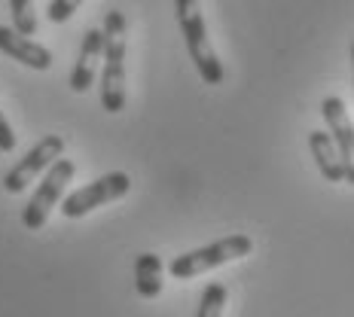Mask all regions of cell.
<instances>
[{
	"mask_svg": "<svg viewBox=\"0 0 354 317\" xmlns=\"http://www.w3.org/2000/svg\"><path fill=\"white\" fill-rule=\"evenodd\" d=\"M10 12H12V28L25 37L37 34V12H34V0H10Z\"/></svg>",
	"mask_w": 354,
	"mask_h": 317,
	"instance_id": "4fadbf2b",
	"label": "cell"
},
{
	"mask_svg": "<svg viewBox=\"0 0 354 317\" xmlns=\"http://www.w3.org/2000/svg\"><path fill=\"white\" fill-rule=\"evenodd\" d=\"M254 250V241L248 235H230V238H220L214 244H205L198 250H189V253H180L168 262V275L177 278V281H189V278H198L211 269H220L226 262H235L241 256H248Z\"/></svg>",
	"mask_w": 354,
	"mask_h": 317,
	"instance_id": "3957f363",
	"label": "cell"
},
{
	"mask_svg": "<svg viewBox=\"0 0 354 317\" xmlns=\"http://www.w3.org/2000/svg\"><path fill=\"white\" fill-rule=\"evenodd\" d=\"M125 52H129V21L120 10L104 19V77H101V107L107 113L125 110Z\"/></svg>",
	"mask_w": 354,
	"mask_h": 317,
	"instance_id": "6da1fadb",
	"label": "cell"
},
{
	"mask_svg": "<svg viewBox=\"0 0 354 317\" xmlns=\"http://www.w3.org/2000/svg\"><path fill=\"white\" fill-rule=\"evenodd\" d=\"M321 113H324V122H327V128H330V137L336 141L339 156H342L345 183H351L354 186V125H351L348 110H345L342 98L330 95V98H324Z\"/></svg>",
	"mask_w": 354,
	"mask_h": 317,
	"instance_id": "52a82bcc",
	"label": "cell"
},
{
	"mask_svg": "<svg viewBox=\"0 0 354 317\" xmlns=\"http://www.w3.org/2000/svg\"><path fill=\"white\" fill-rule=\"evenodd\" d=\"M129 189H131L129 174L125 171H110V174L101 177V180H95V183H88V186L77 189V193H71L62 202V208L58 211H62L68 220H80V217H86V213H92L95 208H104V204L122 198Z\"/></svg>",
	"mask_w": 354,
	"mask_h": 317,
	"instance_id": "5b68a950",
	"label": "cell"
},
{
	"mask_svg": "<svg viewBox=\"0 0 354 317\" xmlns=\"http://www.w3.org/2000/svg\"><path fill=\"white\" fill-rule=\"evenodd\" d=\"M174 10H177V21H180V34H183V43H187L189 61L196 64L198 77L208 86H220L223 83V64H220V58L208 40L202 3L198 0H174Z\"/></svg>",
	"mask_w": 354,
	"mask_h": 317,
	"instance_id": "7a4b0ae2",
	"label": "cell"
},
{
	"mask_svg": "<svg viewBox=\"0 0 354 317\" xmlns=\"http://www.w3.org/2000/svg\"><path fill=\"white\" fill-rule=\"evenodd\" d=\"M308 146H312V156L318 162V171L327 177L330 183H342L345 165L336 150V141L330 137V131H312V135H308Z\"/></svg>",
	"mask_w": 354,
	"mask_h": 317,
	"instance_id": "30bf717a",
	"label": "cell"
},
{
	"mask_svg": "<svg viewBox=\"0 0 354 317\" xmlns=\"http://www.w3.org/2000/svg\"><path fill=\"white\" fill-rule=\"evenodd\" d=\"M0 52L10 55L12 61L25 64V68H31V70L53 68V52H49L46 46H40L37 40H31V37L19 34L16 28H6V25H0Z\"/></svg>",
	"mask_w": 354,
	"mask_h": 317,
	"instance_id": "9c48e42d",
	"label": "cell"
},
{
	"mask_svg": "<svg viewBox=\"0 0 354 317\" xmlns=\"http://www.w3.org/2000/svg\"><path fill=\"white\" fill-rule=\"evenodd\" d=\"M226 287L223 284H208L202 290V302H198V311L196 317H223V308H226Z\"/></svg>",
	"mask_w": 354,
	"mask_h": 317,
	"instance_id": "7c38bea8",
	"label": "cell"
},
{
	"mask_svg": "<svg viewBox=\"0 0 354 317\" xmlns=\"http://www.w3.org/2000/svg\"><path fill=\"white\" fill-rule=\"evenodd\" d=\"M135 290L144 299H156L162 293V260L156 253H141L135 260Z\"/></svg>",
	"mask_w": 354,
	"mask_h": 317,
	"instance_id": "8fae6325",
	"label": "cell"
},
{
	"mask_svg": "<svg viewBox=\"0 0 354 317\" xmlns=\"http://www.w3.org/2000/svg\"><path fill=\"white\" fill-rule=\"evenodd\" d=\"M104 61V28H88L83 34V46H80V55H77V64L71 70V79L68 86L73 88L77 95H83L92 88L95 83V73H98V64Z\"/></svg>",
	"mask_w": 354,
	"mask_h": 317,
	"instance_id": "ba28073f",
	"label": "cell"
},
{
	"mask_svg": "<svg viewBox=\"0 0 354 317\" xmlns=\"http://www.w3.org/2000/svg\"><path fill=\"white\" fill-rule=\"evenodd\" d=\"M62 156H64V137L62 135H46L25 159H19L16 165L6 171V177H3L6 193H21L28 183H34L43 171H49Z\"/></svg>",
	"mask_w": 354,
	"mask_h": 317,
	"instance_id": "8992f818",
	"label": "cell"
},
{
	"mask_svg": "<svg viewBox=\"0 0 354 317\" xmlns=\"http://www.w3.org/2000/svg\"><path fill=\"white\" fill-rule=\"evenodd\" d=\"M16 150V135H12V125L6 122V116L0 113V153H12Z\"/></svg>",
	"mask_w": 354,
	"mask_h": 317,
	"instance_id": "9a60e30c",
	"label": "cell"
},
{
	"mask_svg": "<svg viewBox=\"0 0 354 317\" xmlns=\"http://www.w3.org/2000/svg\"><path fill=\"white\" fill-rule=\"evenodd\" d=\"M351 68H354V43H351Z\"/></svg>",
	"mask_w": 354,
	"mask_h": 317,
	"instance_id": "2e32d148",
	"label": "cell"
},
{
	"mask_svg": "<svg viewBox=\"0 0 354 317\" xmlns=\"http://www.w3.org/2000/svg\"><path fill=\"white\" fill-rule=\"evenodd\" d=\"M83 3H86V0H53V3H49V10H46V16H49V21L62 25V21H68Z\"/></svg>",
	"mask_w": 354,
	"mask_h": 317,
	"instance_id": "5bb4252c",
	"label": "cell"
},
{
	"mask_svg": "<svg viewBox=\"0 0 354 317\" xmlns=\"http://www.w3.org/2000/svg\"><path fill=\"white\" fill-rule=\"evenodd\" d=\"M73 174H77V165L64 156L43 174V183L37 186L31 202L21 208V226H25L28 232H40L43 226H46L49 211L62 202V195H64V189H68V183L73 180Z\"/></svg>",
	"mask_w": 354,
	"mask_h": 317,
	"instance_id": "277c9868",
	"label": "cell"
}]
</instances>
